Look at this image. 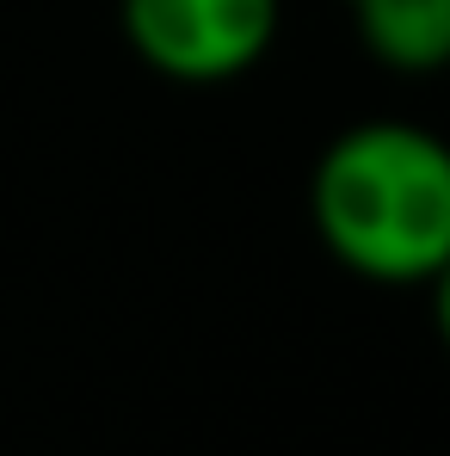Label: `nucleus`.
<instances>
[{
    "instance_id": "1",
    "label": "nucleus",
    "mask_w": 450,
    "mask_h": 456,
    "mask_svg": "<svg viewBox=\"0 0 450 456\" xmlns=\"http://www.w3.org/2000/svg\"><path fill=\"white\" fill-rule=\"evenodd\" d=\"M308 223L364 284H426L450 259V142L407 118L340 130L308 173Z\"/></svg>"
},
{
    "instance_id": "2",
    "label": "nucleus",
    "mask_w": 450,
    "mask_h": 456,
    "mask_svg": "<svg viewBox=\"0 0 450 456\" xmlns=\"http://www.w3.org/2000/svg\"><path fill=\"white\" fill-rule=\"evenodd\" d=\"M118 19L143 69L179 86H223L266 62L284 0H124Z\"/></svg>"
},
{
    "instance_id": "3",
    "label": "nucleus",
    "mask_w": 450,
    "mask_h": 456,
    "mask_svg": "<svg viewBox=\"0 0 450 456\" xmlns=\"http://www.w3.org/2000/svg\"><path fill=\"white\" fill-rule=\"evenodd\" d=\"M358 44L389 75H445L450 69V0H346Z\"/></svg>"
},
{
    "instance_id": "4",
    "label": "nucleus",
    "mask_w": 450,
    "mask_h": 456,
    "mask_svg": "<svg viewBox=\"0 0 450 456\" xmlns=\"http://www.w3.org/2000/svg\"><path fill=\"white\" fill-rule=\"evenodd\" d=\"M426 290H432V327H438V339H445V352H450V259L426 278Z\"/></svg>"
}]
</instances>
